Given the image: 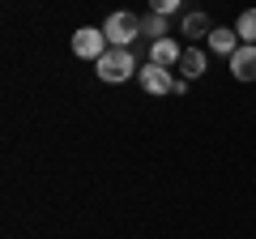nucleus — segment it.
<instances>
[{"instance_id":"f257e3e1","label":"nucleus","mask_w":256,"mask_h":239,"mask_svg":"<svg viewBox=\"0 0 256 239\" xmlns=\"http://www.w3.org/2000/svg\"><path fill=\"white\" fill-rule=\"evenodd\" d=\"M94 73H98V82L120 86V82H128L132 73H141V68H137V60H132V47H107V56L94 64Z\"/></svg>"},{"instance_id":"f03ea898","label":"nucleus","mask_w":256,"mask_h":239,"mask_svg":"<svg viewBox=\"0 0 256 239\" xmlns=\"http://www.w3.org/2000/svg\"><path fill=\"white\" fill-rule=\"evenodd\" d=\"M102 34H107L111 47H132L141 38V18L128 13V9H116L107 22H102Z\"/></svg>"},{"instance_id":"7ed1b4c3","label":"nucleus","mask_w":256,"mask_h":239,"mask_svg":"<svg viewBox=\"0 0 256 239\" xmlns=\"http://www.w3.org/2000/svg\"><path fill=\"white\" fill-rule=\"evenodd\" d=\"M107 34H102V26H82V30H73V52L82 56V60H94L98 64L102 56H107Z\"/></svg>"},{"instance_id":"20e7f679","label":"nucleus","mask_w":256,"mask_h":239,"mask_svg":"<svg viewBox=\"0 0 256 239\" xmlns=\"http://www.w3.org/2000/svg\"><path fill=\"white\" fill-rule=\"evenodd\" d=\"M141 90L146 94H154V98H162V94H175V77H171V68H162V64H141Z\"/></svg>"},{"instance_id":"39448f33","label":"nucleus","mask_w":256,"mask_h":239,"mask_svg":"<svg viewBox=\"0 0 256 239\" xmlns=\"http://www.w3.org/2000/svg\"><path fill=\"white\" fill-rule=\"evenodd\" d=\"M230 77H235V82H256V47L252 43H244L230 56Z\"/></svg>"},{"instance_id":"423d86ee","label":"nucleus","mask_w":256,"mask_h":239,"mask_svg":"<svg viewBox=\"0 0 256 239\" xmlns=\"http://www.w3.org/2000/svg\"><path fill=\"white\" fill-rule=\"evenodd\" d=\"M184 47L175 43V38H158V43H150V64H162V68H175L180 64Z\"/></svg>"},{"instance_id":"0eeeda50","label":"nucleus","mask_w":256,"mask_h":239,"mask_svg":"<svg viewBox=\"0 0 256 239\" xmlns=\"http://www.w3.org/2000/svg\"><path fill=\"white\" fill-rule=\"evenodd\" d=\"M205 43H210V52L226 56V60H230V56L239 52V47H244V43H239V34H235V30H226V26H214V34L205 38Z\"/></svg>"},{"instance_id":"6e6552de","label":"nucleus","mask_w":256,"mask_h":239,"mask_svg":"<svg viewBox=\"0 0 256 239\" xmlns=\"http://www.w3.org/2000/svg\"><path fill=\"white\" fill-rule=\"evenodd\" d=\"M205 68H210V60H205L201 47H184V56H180V73H184V77H201Z\"/></svg>"},{"instance_id":"1a4fd4ad","label":"nucleus","mask_w":256,"mask_h":239,"mask_svg":"<svg viewBox=\"0 0 256 239\" xmlns=\"http://www.w3.org/2000/svg\"><path fill=\"white\" fill-rule=\"evenodd\" d=\"M184 34L192 38V43H196V38H210L214 34V26H210V13H188V18H184Z\"/></svg>"},{"instance_id":"9d476101","label":"nucleus","mask_w":256,"mask_h":239,"mask_svg":"<svg viewBox=\"0 0 256 239\" xmlns=\"http://www.w3.org/2000/svg\"><path fill=\"white\" fill-rule=\"evenodd\" d=\"M235 34H239V43H252V47H256V9H244V13H239Z\"/></svg>"},{"instance_id":"9b49d317","label":"nucleus","mask_w":256,"mask_h":239,"mask_svg":"<svg viewBox=\"0 0 256 239\" xmlns=\"http://www.w3.org/2000/svg\"><path fill=\"white\" fill-rule=\"evenodd\" d=\"M141 34H146L150 43L166 38V18H162V13H150V18H141Z\"/></svg>"},{"instance_id":"f8f14e48","label":"nucleus","mask_w":256,"mask_h":239,"mask_svg":"<svg viewBox=\"0 0 256 239\" xmlns=\"http://www.w3.org/2000/svg\"><path fill=\"white\" fill-rule=\"evenodd\" d=\"M180 4H184V0H150V13H162V18H171Z\"/></svg>"}]
</instances>
